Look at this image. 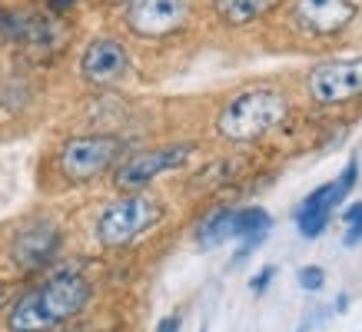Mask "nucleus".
Returning a JSON list of instances; mask_svg holds the SVG:
<instances>
[{
  "mask_svg": "<svg viewBox=\"0 0 362 332\" xmlns=\"http://www.w3.org/2000/svg\"><path fill=\"white\" fill-rule=\"evenodd\" d=\"M193 17V0H130L127 4V27L136 37H170L183 30Z\"/></svg>",
  "mask_w": 362,
  "mask_h": 332,
  "instance_id": "obj_5",
  "label": "nucleus"
},
{
  "mask_svg": "<svg viewBox=\"0 0 362 332\" xmlns=\"http://www.w3.org/2000/svg\"><path fill=\"white\" fill-rule=\"evenodd\" d=\"M93 289L80 273H57L37 289L23 292L7 316L11 332H50L70 322L90 302Z\"/></svg>",
  "mask_w": 362,
  "mask_h": 332,
  "instance_id": "obj_1",
  "label": "nucleus"
},
{
  "mask_svg": "<svg viewBox=\"0 0 362 332\" xmlns=\"http://www.w3.org/2000/svg\"><path fill=\"white\" fill-rule=\"evenodd\" d=\"M176 329H180V319L173 316V319H163V322H160V329H156V332H176Z\"/></svg>",
  "mask_w": 362,
  "mask_h": 332,
  "instance_id": "obj_19",
  "label": "nucleus"
},
{
  "mask_svg": "<svg viewBox=\"0 0 362 332\" xmlns=\"http://www.w3.org/2000/svg\"><path fill=\"white\" fill-rule=\"evenodd\" d=\"M0 306H4V289H0Z\"/></svg>",
  "mask_w": 362,
  "mask_h": 332,
  "instance_id": "obj_21",
  "label": "nucleus"
},
{
  "mask_svg": "<svg viewBox=\"0 0 362 332\" xmlns=\"http://www.w3.org/2000/svg\"><path fill=\"white\" fill-rule=\"evenodd\" d=\"M110 4H130V0H110Z\"/></svg>",
  "mask_w": 362,
  "mask_h": 332,
  "instance_id": "obj_20",
  "label": "nucleus"
},
{
  "mask_svg": "<svg viewBox=\"0 0 362 332\" xmlns=\"http://www.w3.org/2000/svg\"><path fill=\"white\" fill-rule=\"evenodd\" d=\"M130 70V54L117 37H97L90 40L80 57V77L90 87H113Z\"/></svg>",
  "mask_w": 362,
  "mask_h": 332,
  "instance_id": "obj_10",
  "label": "nucleus"
},
{
  "mask_svg": "<svg viewBox=\"0 0 362 332\" xmlns=\"http://www.w3.org/2000/svg\"><path fill=\"white\" fill-rule=\"evenodd\" d=\"M60 243H64V236H60V226H57V223L33 220L30 226H23V230L17 232V239H13V246H11V256L23 273H37V269H44V266L54 263V256L60 253Z\"/></svg>",
  "mask_w": 362,
  "mask_h": 332,
  "instance_id": "obj_11",
  "label": "nucleus"
},
{
  "mask_svg": "<svg viewBox=\"0 0 362 332\" xmlns=\"http://www.w3.org/2000/svg\"><path fill=\"white\" fill-rule=\"evenodd\" d=\"M230 232H233V210L230 206H223V210H213L206 220L199 223L197 243H199V249H213V246L226 243Z\"/></svg>",
  "mask_w": 362,
  "mask_h": 332,
  "instance_id": "obj_13",
  "label": "nucleus"
},
{
  "mask_svg": "<svg viewBox=\"0 0 362 332\" xmlns=\"http://www.w3.org/2000/svg\"><path fill=\"white\" fill-rule=\"evenodd\" d=\"M289 117V103L283 93L266 87L243 90L226 103L216 117V133L230 143H252L279 130Z\"/></svg>",
  "mask_w": 362,
  "mask_h": 332,
  "instance_id": "obj_2",
  "label": "nucleus"
},
{
  "mask_svg": "<svg viewBox=\"0 0 362 332\" xmlns=\"http://www.w3.org/2000/svg\"><path fill=\"white\" fill-rule=\"evenodd\" d=\"M273 226L269 213L259 210V206H250V210H233V232L230 239H250V236H266V230Z\"/></svg>",
  "mask_w": 362,
  "mask_h": 332,
  "instance_id": "obj_14",
  "label": "nucleus"
},
{
  "mask_svg": "<svg viewBox=\"0 0 362 332\" xmlns=\"http://www.w3.org/2000/svg\"><path fill=\"white\" fill-rule=\"evenodd\" d=\"M279 0H213V11L223 23L230 27H246V23L259 20L273 11Z\"/></svg>",
  "mask_w": 362,
  "mask_h": 332,
  "instance_id": "obj_12",
  "label": "nucleus"
},
{
  "mask_svg": "<svg viewBox=\"0 0 362 332\" xmlns=\"http://www.w3.org/2000/svg\"><path fill=\"white\" fill-rule=\"evenodd\" d=\"M127 153V140L110 136V133H90V136H74L60 150V173L70 183H87V179L107 173L120 156Z\"/></svg>",
  "mask_w": 362,
  "mask_h": 332,
  "instance_id": "obj_4",
  "label": "nucleus"
},
{
  "mask_svg": "<svg viewBox=\"0 0 362 332\" xmlns=\"http://www.w3.org/2000/svg\"><path fill=\"white\" fill-rule=\"evenodd\" d=\"M346 216V223H352V220H362V203H356V206H349V210L342 213Z\"/></svg>",
  "mask_w": 362,
  "mask_h": 332,
  "instance_id": "obj_18",
  "label": "nucleus"
},
{
  "mask_svg": "<svg viewBox=\"0 0 362 332\" xmlns=\"http://www.w3.org/2000/svg\"><path fill=\"white\" fill-rule=\"evenodd\" d=\"M299 286L306 289V292H319V289L326 286V273L319 266H306V269H299Z\"/></svg>",
  "mask_w": 362,
  "mask_h": 332,
  "instance_id": "obj_15",
  "label": "nucleus"
},
{
  "mask_svg": "<svg viewBox=\"0 0 362 332\" xmlns=\"http://www.w3.org/2000/svg\"><path fill=\"white\" fill-rule=\"evenodd\" d=\"M356 179H359V163L349 160L346 170L339 173V179H332L326 186L313 189V193L303 199L296 220H299V232H303L306 239H316L319 232L326 230V223H329V216H332V206H339L342 199L349 196L352 186H356Z\"/></svg>",
  "mask_w": 362,
  "mask_h": 332,
  "instance_id": "obj_8",
  "label": "nucleus"
},
{
  "mask_svg": "<svg viewBox=\"0 0 362 332\" xmlns=\"http://www.w3.org/2000/svg\"><path fill=\"white\" fill-rule=\"evenodd\" d=\"M356 0H293V23L306 37H332L356 20Z\"/></svg>",
  "mask_w": 362,
  "mask_h": 332,
  "instance_id": "obj_9",
  "label": "nucleus"
},
{
  "mask_svg": "<svg viewBox=\"0 0 362 332\" xmlns=\"http://www.w3.org/2000/svg\"><path fill=\"white\" fill-rule=\"evenodd\" d=\"M193 150H197L193 143H176V146H160V150H146V153L130 156L127 163L117 166L113 186L127 189V193L150 186L156 177H163V173H170V170L187 163L189 156H193Z\"/></svg>",
  "mask_w": 362,
  "mask_h": 332,
  "instance_id": "obj_6",
  "label": "nucleus"
},
{
  "mask_svg": "<svg viewBox=\"0 0 362 332\" xmlns=\"http://www.w3.org/2000/svg\"><path fill=\"white\" fill-rule=\"evenodd\" d=\"M273 276H276V266H266L263 273H256V276L250 279V289H252V292H263V289L273 283Z\"/></svg>",
  "mask_w": 362,
  "mask_h": 332,
  "instance_id": "obj_16",
  "label": "nucleus"
},
{
  "mask_svg": "<svg viewBox=\"0 0 362 332\" xmlns=\"http://www.w3.org/2000/svg\"><path fill=\"white\" fill-rule=\"evenodd\" d=\"M74 4H77V0H50V13H54V17H64Z\"/></svg>",
  "mask_w": 362,
  "mask_h": 332,
  "instance_id": "obj_17",
  "label": "nucleus"
},
{
  "mask_svg": "<svg viewBox=\"0 0 362 332\" xmlns=\"http://www.w3.org/2000/svg\"><path fill=\"white\" fill-rule=\"evenodd\" d=\"M309 93L322 107H342V103L362 97V57L319 64L309 73Z\"/></svg>",
  "mask_w": 362,
  "mask_h": 332,
  "instance_id": "obj_7",
  "label": "nucleus"
},
{
  "mask_svg": "<svg viewBox=\"0 0 362 332\" xmlns=\"http://www.w3.org/2000/svg\"><path fill=\"white\" fill-rule=\"evenodd\" d=\"M163 220V203L153 196H146L140 189H133L117 203H110L100 213L97 220V239L103 246H130L133 239H140L146 230H153Z\"/></svg>",
  "mask_w": 362,
  "mask_h": 332,
  "instance_id": "obj_3",
  "label": "nucleus"
}]
</instances>
